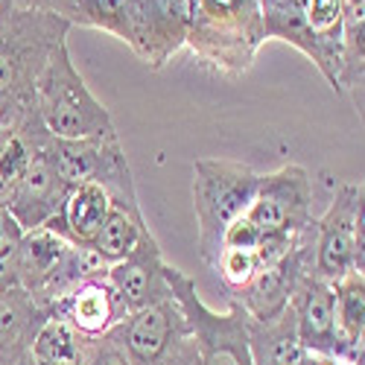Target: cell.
<instances>
[{"label":"cell","instance_id":"cell-15","mask_svg":"<svg viewBox=\"0 0 365 365\" xmlns=\"http://www.w3.org/2000/svg\"><path fill=\"white\" fill-rule=\"evenodd\" d=\"M47 316L68 322L85 339H100L126 316V310L120 304V298L114 295L111 284L106 278H94L71 289L62 301L50 304Z\"/></svg>","mask_w":365,"mask_h":365},{"label":"cell","instance_id":"cell-10","mask_svg":"<svg viewBox=\"0 0 365 365\" xmlns=\"http://www.w3.org/2000/svg\"><path fill=\"white\" fill-rule=\"evenodd\" d=\"M289 307L295 316L298 345L307 354L330 356L345 365H362V356H356L339 336L336 307H333V284L307 272V275L298 281V287L289 298Z\"/></svg>","mask_w":365,"mask_h":365},{"label":"cell","instance_id":"cell-6","mask_svg":"<svg viewBox=\"0 0 365 365\" xmlns=\"http://www.w3.org/2000/svg\"><path fill=\"white\" fill-rule=\"evenodd\" d=\"M50 155L68 185H100L111 205L123 207H140L135 175L126 158V149L114 132L94 135V138H79V140H62L53 138Z\"/></svg>","mask_w":365,"mask_h":365},{"label":"cell","instance_id":"cell-22","mask_svg":"<svg viewBox=\"0 0 365 365\" xmlns=\"http://www.w3.org/2000/svg\"><path fill=\"white\" fill-rule=\"evenodd\" d=\"M210 269L217 272V278L222 281V287L234 298V295H240L242 289H246V284L255 278V272L260 266H257L255 249H222Z\"/></svg>","mask_w":365,"mask_h":365},{"label":"cell","instance_id":"cell-16","mask_svg":"<svg viewBox=\"0 0 365 365\" xmlns=\"http://www.w3.org/2000/svg\"><path fill=\"white\" fill-rule=\"evenodd\" d=\"M108 207L111 199L100 185H73L62 207L56 210V217L44 228L73 242V246H91L108 217Z\"/></svg>","mask_w":365,"mask_h":365},{"label":"cell","instance_id":"cell-8","mask_svg":"<svg viewBox=\"0 0 365 365\" xmlns=\"http://www.w3.org/2000/svg\"><path fill=\"white\" fill-rule=\"evenodd\" d=\"M246 217L260 237H301L313 220V178L301 164H284L272 173H260L257 190Z\"/></svg>","mask_w":365,"mask_h":365},{"label":"cell","instance_id":"cell-27","mask_svg":"<svg viewBox=\"0 0 365 365\" xmlns=\"http://www.w3.org/2000/svg\"><path fill=\"white\" fill-rule=\"evenodd\" d=\"M12 129H15V126H4V123H0V140H4V135L12 132Z\"/></svg>","mask_w":365,"mask_h":365},{"label":"cell","instance_id":"cell-1","mask_svg":"<svg viewBox=\"0 0 365 365\" xmlns=\"http://www.w3.org/2000/svg\"><path fill=\"white\" fill-rule=\"evenodd\" d=\"M266 44L257 0H193L185 47L196 65L222 79L246 76Z\"/></svg>","mask_w":365,"mask_h":365},{"label":"cell","instance_id":"cell-23","mask_svg":"<svg viewBox=\"0 0 365 365\" xmlns=\"http://www.w3.org/2000/svg\"><path fill=\"white\" fill-rule=\"evenodd\" d=\"M85 365H129V359L108 336H100V339H88Z\"/></svg>","mask_w":365,"mask_h":365},{"label":"cell","instance_id":"cell-9","mask_svg":"<svg viewBox=\"0 0 365 365\" xmlns=\"http://www.w3.org/2000/svg\"><path fill=\"white\" fill-rule=\"evenodd\" d=\"M106 336L126 354L129 365H164L173 348L190 336L178 301L167 298L120 319Z\"/></svg>","mask_w":365,"mask_h":365},{"label":"cell","instance_id":"cell-28","mask_svg":"<svg viewBox=\"0 0 365 365\" xmlns=\"http://www.w3.org/2000/svg\"><path fill=\"white\" fill-rule=\"evenodd\" d=\"M0 234H4V210H0Z\"/></svg>","mask_w":365,"mask_h":365},{"label":"cell","instance_id":"cell-12","mask_svg":"<svg viewBox=\"0 0 365 365\" xmlns=\"http://www.w3.org/2000/svg\"><path fill=\"white\" fill-rule=\"evenodd\" d=\"M167 266L170 263L164 260V252L152 231H146L138 240V246L123 260L108 266L106 281L111 284L120 304H123L126 316L173 298L170 284H167Z\"/></svg>","mask_w":365,"mask_h":365},{"label":"cell","instance_id":"cell-19","mask_svg":"<svg viewBox=\"0 0 365 365\" xmlns=\"http://www.w3.org/2000/svg\"><path fill=\"white\" fill-rule=\"evenodd\" d=\"M146 231H149V225L143 220V210L140 207L111 205L103 228L97 231L94 242H91V249H94L106 263H117V260H123L138 246V240Z\"/></svg>","mask_w":365,"mask_h":365},{"label":"cell","instance_id":"cell-26","mask_svg":"<svg viewBox=\"0 0 365 365\" xmlns=\"http://www.w3.org/2000/svg\"><path fill=\"white\" fill-rule=\"evenodd\" d=\"M298 365H345V362L330 359V356H319V354H307V351H304V356H301V362H298Z\"/></svg>","mask_w":365,"mask_h":365},{"label":"cell","instance_id":"cell-24","mask_svg":"<svg viewBox=\"0 0 365 365\" xmlns=\"http://www.w3.org/2000/svg\"><path fill=\"white\" fill-rule=\"evenodd\" d=\"M164 365H199V356H196V345H193V339L190 336H185L175 348H173V354L167 356V362Z\"/></svg>","mask_w":365,"mask_h":365},{"label":"cell","instance_id":"cell-14","mask_svg":"<svg viewBox=\"0 0 365 365\" xmlns=\"http://www.w3.org/2000/svg\"><path fill=\"white\" fill-rule=\"evenodd\" d=\"M313 246H316V237L310 242H304V246H298L295 252H289L284 260L272 266H260L255 272V278L246 284V289L234 295V301L246 310L249 319L269 322L289 307V298L298 281L307 272H313Z\"/></svg>","mask_w":365,"mask_h":365},{"label":"cell","instance_id":"cell-5","mask_svg":"<svg viewBox=\"0 0 365 365\" xmlns=\"http://www.w3.org/2000/svg\"><path fill=\"white\" fill-rule=\"evenodd\" d=\"M167 284L187 319L199 365H255L249 345V316L234 298L222 313L207 307L196 292V281L175 266H167Z\"/></svg>","mask_w":365,"mask_h":365},{"label":"cell","instance_id":"cell-17","mask_svg":"<svg viewBox=\"0 0 365 365\" xmlns=\"http://www.w3.org/2000/svg\"><path fill=\"white\" fill-rule=\"evenodd\" d=\"M71 242L47 228L24 231L21 246H18V287L29 292L38 304L56 275L58 263H62Z\"/></svg>","mask_w":365,"mask_h":365},{"label":"cell","instance_id":"cell-4","mask_svg":"<svg viewBox=\"0 0 365 365\" xmlns=\"http://www.w3.org/2000/svg\"><path fill=\"white\" fill-rule=\"evenodd\" d=\"M36 111L53 138L79 140L114 132L108 108L94 97L82 73L73 65L68 41L58 47L36 85Z\"/></svg>","mask_w":365,"mask_h":365},{"label":"cell","instance_id":"cell-25","mask_svg":"<svg viewBox=\"0 0 365 365\" xmlns=\"http://www.w3.org/2000/svg\"><path fill=\"white\" fill-rule=\"evenodd\" d=\"M33 108H36V106H33ZM33 108H24V111H18V108H6L4 103H0V123H4V126H18L21 120H24L29 111H33Z\"/></svg>","mask_w":365,"mask_h":365},{"label":"cell","instance_id":"cell-3","mask_svg":"<svg viewBox=\"0 0 365 365\" xmlns=\"http://www.w3.org/2000/svg\"><path fill=\"white\" fill-rule=\"evenodd\" d=\"M260 173L242 161L199 158L193 164V210L199 225V255L207 266L222 252V237L249 210Z\"/></svg>","mask_w":365,"mask_h":365},{"label":"cell","instance_id":"cell-2","mask_svg":"<svg viewBox=\"0 0 365 365\" xmlns=\"http://www.w3.org/2000/svg\"><path fill=\"white\" fill-rule=\"evenodd\" d=\"M71 29V21L50 12L0 6V103L6 108L36 106L38 76Z\"/></svg>","mask_w":365,"mask_h":365},{"label":"cell","instance_id":"cell-29","mask_svg":"<svg viewBox=\"0 0 365 365\" xmlns=\"http://www.w3.org/2000/svg\"><path fill=\"white\" fill-rule=\"evenodd\" d=\"M0 6H4V0H0Z\"/></svg>","mask_w":365,"mask_h":365},{"label":"cell","instance_id":"cell-11","mask_svg":"<svg viewBox=\"0 0 365 365\" xmlns=\"http://www.w3.org/2000/svg\"><path fill=\"white\" fill-rule=\"evenodd\" d=\"M193 0H138L132 53L149 71H161L185 50Z\"/></svg>","mask_w":365,"mask_h":365},{"label":"cell","instance_id":"cell-21","mask_svg":"<svg viewBox=\"0 0 365 365\" xmlns=\"http://www.w3.org/2000/svg\"><path fill=\"white\" fill-rule=\"evenodd\" d=\"M138 0H76V26L103 29L132 47Z\"/></svg>","mask_w":365,"mask_h":365},{"label":"cell","instance_id":"cell-7","mask_svg":"<svg viewBox=\"0 0 365 365\" xmlns=\"http://www.w3.org/2000/svg\"><path fill=\"white\" fill-rule=\"evenodd\" d=\"M362 207H365L362 181H342L333 190L327 210L316 220L313 275H319L322 281L333 284L351 275V272H365Z\"/></svg>","mask_w":365,"mask_h":365},{"label":"cell","instance_id":"cell-18","mask_svg":"<svg viewBox=\"0 0 365 365\" xmlns=\"http://www.w3.org/2000/svg\"><path fill=\"white\" fill-rule=\"evenodd\" d=\"M266 41H284L319 65L316 41L307 26V4L304 0H257Z\"/></svg>","mask_w":365,"mask_h":365},{"label":"cell","instance_id":"cell-20","mask_svg":"<svg viewBox=\"0 0 365 365\" xmlns=\"http://www.w3.org/2000/svg\"><path fill=\"white\" fill-rule=\"evenodd\" d=\"M333 307H336V327L345 345L362 356L365 348V272L333 281Z\"/></svg>","mask_w":365,"mask_h":365},{"label":"cell","instance_id":"cell-13","mask_svg":"<svg viewBox=\"0 0 365 365\" xmlns=\"http://www.w3.org/2000/svg\"><path fill=\"white\" fill-rule=\"evenodd\" d=\"M50 143H41L33 149V158H29L18 187H15V196L6 207V214L21 225V231H36V228H44L56 210L62 207L71 185L58 175L56 164H53V155H50Z\"/></svg>","mask_w":365,"mask_h":365}]
</instances>
